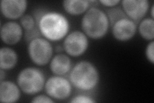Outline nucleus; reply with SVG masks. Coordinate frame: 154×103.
Segmentation results:
<instances>
[{
  "mask_svg": "<svg viewBox=\"0 0 154 103\" xmlns=\"http://www.w3.org/2000/svg\"><path fill=\"white\" fill-rule=\"evenodd\" d=\"M33 103H36V102H44V103H51L54 102L55 101L54 99L51 98L50 96L48 95H36L33 98V99L31 101Z\"/></svg>",
  "mask_w": 154,
  "mask_h": 103,
  "instance_id": "nucleus-22",
  "label": "nucleus"
},
{
  "mask_svg": "<svg viewBox=\"0 0 154 103\" xmlns=\"http://www.w3.org/2000/svg\"><path fill=\"white\" fill-rule=\"evenodd\" d=\"M54 48L50 41L38 37L28 43V53L31 61L37 66H45L52 59Z\"/></svg>",
  "mask_w": 154,
  "mask_h": 103,
  "instance_id": "nucleus-5",
  "label": "nucleus"
},
{
  "mask_svg": "<svg viewBox=\"0 0 154 103\" xmlns=\"http://www.w3.org/2000/svg\"><path fill=\"white\" fill-rule=\"evenodd\" d=\"M20 23L25 31H30L36 27V21L34 18L30 14H24L21 18Z\"/></svg>",
  "mask_w": 154,
  "mask_h": 103,
  "instance_id": "nucleus-18",
  "label": "nucleus"
},
{
  "mask_svg": "<svg viewBox=\"0 0 154 103\" xmlns=\"http://www.w3.org/2000/svg\"><path fill=\"white\" fill-rule=\"evenodd\" d=\"M106 14H107L110 24L111 26H112L116 22H117L120 19L127 18L123 10L116 7L109 8Z\"/></svg>",
  "mask_w": 154,
  "mask_h": 103,
  "instance_id": "nucleus-17",
  "label": "nucleus"
},
{
  "mask_svg": "<svg viewBox=\"0 0 154 103\" xmlns=\"http://www.w3.org/2000/svg\"><path fill=\"white\" fill-rule=\"evenodd\" d=\"M42 36L40 30L38 29V26L35 27L30 31H25V39L28 43H30L31 41L35 40V39L41 37Z\"/></svg>",
  "mask_w": 154,
  "mask_h": 103,
  "instance_id": "nucleus-19",
  "label": "nucleus"
},
{
  "mask_svg": "<svg viewBox=\"0 0 154 103\" xmlns=\"http://www.w3.org/2000/svg\"><path fill=\"white\" fill-rule=\"evenodd\" d=\"M17 82L21 90L28 95L38 94L45 88L44 73L37 68L27 67L19 72Z\"/></svg>",
  "mask_w": 154,
  "mask_h": 103,
  "instance_id": "nucleus-4",
  "label": "nucleus"
},
{
  "mask_svg": "<svg viewBox=\"0 0 154 103\" xmlns=\"http://www.w3.org/2000/svg\"><path fill=\"white\" fill-rule=\"evenodd\" d=\"M42 36L48 41H60L69 34V22L63 14L57 12H46L37 23Z\"/></svg>",
  "mask_w": 154,
  "mask_h": 103,
  "instance_id": "nucleus-1",
  "label": "nucleus"
},
{
  "mask_svg": "<svg viewBox=\"0 0 154 103\" xmlns=\"http://www.w3.org/2000/svg\"><path fill=\"white\" fill-rule=\"evenodd\" d=\"M121 3L127 18L135 23L140 21L148 11L147 0H123Z\"/></svg>",
  "mask_w": 154,
  "mask_h": 103,
  "instance_id": "nucleus-8",
  "label": "nucleus"
},
{
  "mask_svg": "<svg viewBox=\"0 0 154 103\" xmlns=\"http://www.w3.org/2000/svg\"><path fill=\"white\" fill-rule=\"evenodd\" d=\"M140 36L147 41H153L154 39V20L151 18H144L139 24Z\"/></svg>",
  "mask_w": 154,
  "mask_h": 103,
  "instance_id": "nucleus-16",
  "label": "nucleus"
},
{
  "mask_svg": "<svg viewBox=\"0 0 154 103\" xmlns=\"http://www.w3.org/2000/svg\"><path fill=\"white\" fill-rule=\"evenodd\" d=\"M112 27V35L119 41L131 40L136 35L137 29L136 23L128 18L120 19Z\"/></svg>",
  "mask_w": 154,
  "mask_h": 103,
  "instance_id": "nucleus-9",
  "label": "nucleus"
},
{
  "mask_svg": "<svg viewBox=\"0 0 154 103\" xmlns=\"http://www.w3.org/2000/svg\"><path fill=\"white\" fill-rule=\"evenodd\" d=\"M2 69L0 70V81H3L4 78L5 77V72Z\"/></svg>",
  "mask_w": 154,
  "mask_h": 103,
  "instance_id": "nucleus-24",
  "label": "nucleus"
},
{
  "mask_svg": "<svg viewBox=\"0 0 154 103\" xmlns=\"http://www.w3.org/2000/svg\"><path fill=\"white\" fill-rule=\"evenodd\" d=\"M64 50V48H63V47H61V46H57V48H56V50H57V52H59V53H60V52H62V50Z\"/></svg>",
  "mask_w": 154,
  "mask_h": 103,
  "instance_id": "nucleus-25",
  "label": "nucleus"
},
{
  "mask_svg": "<svg viewBox=\"0 0 154 103\" xmlns=\"http://www.w3.org/2000/svg\"><path fill=\"white\" fill-rule=\"evenodd\" d=\"M96 102L92 97L85 95H76L70 101V102L73 103H94Z\"/></svg>",
  "mask_w": 154,
  "mask_h": 103,
  "instance_id": "nucleus-21",
  "label": "nucleus"
},
{
  "mask_svg": "<svg viewBox=\"0 0 154 103\" xmlns=\"http://www.w3.org/2000/svg\"><path fill=\"white\" fill-rule=\"evenodd\" d=\"M153 10H154V7H153V5H152V7H151V10H150V11H151V18H152V19H153V18H154V14H153Z\"/></svg>",
  "mask_w": 154,
  "mask_h": 103,
  "instance_id": "nucleus-26",
  "label": "nucleus"
},
{
  "mask_svg": "<svg viewBox=\"0 0 154 103\" xmlns=\"http://www.w3.org/2000/svg\"><path fill=\"white\" fill-rule=\"evenodd\" d=\"M23 28L16 21H8L1 27L0 35L2 41L8 45H16L23 36Z\"/></svg>",
  "mask_w": 154,
  "mask_h": 103,
  "instance_id": "nucleus-10",
  "label": "nucleus"
},
{
  "mask_svg": "<svg viewBox=\"0 0 154 103\" xmlns=\"http://www.w3.org/2000/svg\"><path fill=\"white\" fill-rule=\"evenodd\" d=\"M27 7L28 2L25 0H2L1 2L2 15L8 19L21 18Z\"/></svg>",
  "mask_w": 154,
  "mask_h": 103,
  "instance_id": "nucleus-11",
  "label": "nucleus"
},
{
  "mask_svg": "<svg viewBox=\"0 0 154 103\" xmlns=\"http://www.w3.org/2000/svg\"><path fill=\"white\" fill-rule=\"evenodd\" d=\"M45 89L46 94L53 99L64 100L71 94L72 86L70 81L59 76L48 78L45 82Z\"/></svg>",
  "mask_w": 154,
  "mask_h": 103,
  "instance_id": "nucleus-6",
  "label": "nucleus"
},
{
  "mask_svg": "<svg viewBox=\"0 0 154 103\" xmlns=\"http://www.w3.org/2000/svg\"><path fill=\"white\" fill-rule=\"evenodd\" d=\"M19 86L11 81L0 82V101L3 103H13L20 99L21 92Z\"/></svg>",
  "mask_w": 154,
  "mask_h": 103,
  "instance_id": "nucleus-12",
  "label": "nucleus"
},
{
  "mask_svg": "<svg viewBox=\"0 0 154 103\" xmlns=\"http://www.w3.org/2000/svg\"><path fill=\"white\" fill-rule=\"evenodd\" d=\"M110 23L105 12L91 7L85 12L81 21V27L85 35L93 40H100L107 34Z\"/></svg>",
  "mask_w": 154,
  "mask_h": 103,
  "instance_id": "nucleus-3",
  "label": "nucleus"
},
{
  "mask_svg": "<svg viewBox=\"0 0 154 103\" xmlns=\"http://www.w3.org/2000/svg\"><path fill=\"white\" fill-rule=\"evenodd\" d=\"M69 81L76 89L88 92L93 90L100 81L99 72L92 63L81 61L72 68Z\"/></svg>",
  "mask_w": 154,
  "mask_h": 103,
  "instance_id": "nucleus-2",
  "label": "nucleus"
},
{
  "mask_svg": "<svg viewBox=\"0 0 154 103\" xmlns=\"http://www.w3.org/2000/svg\"><path fill=\"white\" fill-rule=\"evenodd\" d=\"M71 60L68 55L59 53L53 57L50 62V68L55 76H63L71 70Z\"/></svg>",
  "mask_w": 154,
  "mask_h": 103,
  "instance_id": "nucleus-13",
  "label": "nucleus"
},
{
  "mask_svg": "<svg viewBox=\"0 0 154 103\" xmlns=\"http://www.w3.org/2000/svg\"><path fill=\"white\" fill-rule=\"evenodd\" d=\"M145 56L147 60L152 65L154 64V41L149 43L145 49Z\"/></svg>",
  "mask_w": 154,
  "mask_h": 103,
  "instance_id": "nucleus-20",
  "label": "nucleus"
},
{
  "mask_svg": "<svg viewBox=\"0 0 154 103\" xmlns=\"http://www.w3.org/2000/svg\"><path fill=\"white\" fill-rule=\"evenodd\" d=\"M89 5V1L85 0H66L62 2V6L65 11L73 16H78L85 13Z\"/></svg>",
  "mask_w": 154,
  "mask_h": 103,
  "instance_id": "nucleus-15",
  "label": "nucleus"
},
{
  "mask_svg": "<svg viewBox=\"0 0 154 103\" xmlns=\"http://www.w3.org/2000/svg\"><path fill=\"white\" fill-rule=\"evenodd\" d=\"M17 52L9 47H2L0 50V68L3 70H12L17 65Z\"/></svg>",
  "mask_w": 154,
  "mask_h": 103,
  "instance_id": "nucleus-14",
  "label": "nucleus"
},
{
  "mask_svg": "<svg viewBox=\"0 0 154 103\" xmlns=\"http://www.w3.org/2000/svg\"><path fill=\"white\" fill-rule=\"evenodd\" d=\"M62 47L69 56L74 57L80 56L88 50V37L83 32L74 31L65 37Z\"/></svg>",
  "mask_w": 154,
  "mask_h": 103,
  "instance_id": "nucleus-7",
  "label": "nucleus"
},
{
  "mask_svg": "<svg viewBox=\"0 0 154 103\" xmlns=\"http://www.w3.org/2000/svg\"><path fill=\"white\" fill-rule=\"evenodd\" d=\"M99 2L105 7L112 8L116 7L121 2L119 1V0H100Z\"/></svg>",
  "mask_w": 154,
  "mask_h": 103,
  "instance_id": "nucleus-23",
  "label": "nucleus"
}]
</instances>
